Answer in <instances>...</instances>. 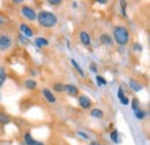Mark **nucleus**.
Returning <instances> with one entry per match:
<instances>
[{"mask_svg":"<svg viewBox=\"0 0 150 145\" xmlns=\"http://www.w3.org/2000/svg\"><path fill=\"white\" fill-rule=\"evenodd\" d=\"M100 42L103 44H105V45H111L113 43L112 37L110 36V35H108V34H102L100 35Z\"/></svg>","mask_w":150,"mask_h":145,"instance_id":"11","label":"nucleus"},{"mask_svg":"<svg viewBox=\"0 0 150 145\" xmlns=\"http://www.w3.org/2000/svg\"><path fill=\"white\" fill-rule=\"evenodd\" d=\"M11 121H12V118L9 115L0 113V124H8V123H11Z\"/></svg>","mask_w":150,"mask_h":145,"instance_id":"14","label":"nucleus"},{"mask_svg":"<svg viewBox=\"0 0 150 145\" xmlns=\"http://www.w3.org/2000/svg\"><path fill=\"white\" fill-rule=\"evenodd\" d=\"M113 36L114 41L119 45H126L129 42V32L124 26H117L113 28Z\"/></svg>","mask_w":150,"mask_h":145,"instance_id":"2","label":"nucleus"},{"mask_svg":"<svg viewBox=\"0 0 150 145\" xmlns=\"http://www.w3.org/2000/svg\"><path fill=\"white\" fill-rule=\"evenodd\" d=\"M80 39H81V42L84 44V45H89L90 44V36H89V34L87 33V32H81V34H80Z\"/></svg>","mask_w":150,"mask_h":145,"instance_id":"10","label":"nucleus"},{"mask_svg":"<svg viewBox=\"0 0 150 145\" xmlns=\"http://www.w3.org/2000/svg\"><path fill=\"white\" fill-rule=\"evenodd\" d=\"M20 38H21V39H22V42H24V43H27V42H28V39H27L25 37L23 38V36H21V37H20Z\"/></svg>","mask_w":150,"mask_h":145,"instance_id":"30","label":"nucleus"},{"mask_svg":"<svg viewBox=\"0 0 150 145\" xmlns=\"http://www.w3.org/2000/svg\"><path fill=\"white\" fill-rule=\"evenodd\" d=\"M77 135H79V136H81V137H83L84 139H88V138H89V136H88V135H86V132H83V131H79V132H77Z\"/></svg>","mask_w":150,"mask_h":145,"instance_id":"27","label":"nucleus"},{"mask_svg":"<svg viewBox=\"0 0 150 145\" xmlns=\"http://www.w3.org/2000/svg\"><path fill=\"white\" fill-rule=\"evenodd\" d=\"M21 13H22V15L24 18H27L28 20H30V21H34L35 19H37V14H36L35 9L31 8L30 6H23L21 8Z\"/></svg>","mask_w":150,"mask_h":145,"instance_id":"3","label":"nucleus"},{"mask_svg":"<svg viewBox=\"0 0 150 145\" xmlns=\"http://www.w3.org/2000/svg\"><path fill=\"white\" fill-rule=\"evenodd\" d=\"M124 96H125V94H124L122 88H119V90H118V98H119V100H120V99H122Z\"/></svg>","mask_w":150,"mask_h":145,"instance_id":"26","label":"nucleus"},{"mask_svg":"<svg viewBox=\"0 0 150 145\" xmlns=\"http://www.w3.org/2000/svg\"><path fill=\"white\" fill-rule=\"evenodd\" d=\"M90 70H91L93 72H97V66H96L95 63H91V64H90Z\"/></svg>","mask_w":150,"mask_h":145,"instance_id":"28","label":"nucleus"},{"mask_svg":"<svg viewBox=\"0 0 150 145\" xmlns=\"http://www.w3.org/2000/svg\"><path fill=\"white\" fill-rule=\"evenodd\" d=\"M22 1H19V0H16V1H14V4H21Z\"/></svg>","mask_w":150,"mask_h":145,"instance_id":"31","label":"nucleus"},{"mask_svg":"<svg viewBox=\"0 0 150 145\" xmlns=\"http://www.w3.org/2000/svg\"><path fill=\"white\" fill-rule=\"evenodd\" d=\"M12 45V38L11 36L6 35V34H2L0 35V51H6L11 48Z\"/></svg>","mask_w":150,"mask_h":145,"instance_id":"4","label":"nucleus"},{"mask_svg":"<svg viewBox=\"0 0 150 145\" xmlns=\"http://www.w3.org/2000/svg\"><path fill=\"white\" fill-rule=\"evenodd\" d=\"M71 63H72V65L74 66V69H75V70H76L77 72L80 73V75H81V77H84V72H83V70H82V67H81V66H80V65H79V64L76 63V60H75V59H73V58H72V59H71Z\"/></svg>","mask_w":150,"mask_h":145,"instance_id":"17","label":"nucleus"},{"mask_svg":"<svg viewBox=\"0 0 150 145\" xmlns=\"http://www.w3.org/2000/svg\"><path fill=\"white\" fill-rule=\"evenodd\" d=\"M129 87L135 92H140L143 88V86H142L139 81H136V80H131V81H129Z\"/></svg>","mask_w":150,"mask_h":145,"instance_id":"12","label":"nucleus"},{"mask_svg":"<svg viewBox=\"0 0 150 145\" xmlns=\"http://www.w3.org/2000/svg\"><path fill=\"white\" fill-rule=\"evenodd\" d=\"M111 139H112L114 143H119V135H118V131L114 130L111 134Z\"/></svg>","mask_w":150,"mask_h":145,"instance_id":"22","label":"nucleus"},{"mask_svg":"<svg viewBox=\"0 0 150 145\" xmlns=\"http://www.w3.org/2000/svg\"><path fill=\"white\" fill-rule=\"evenodd\" d=\"M49 4L50 5H53V6H57V5L62 4V1L61 0H49Z\"/></svg>","mask_w":150,"mask_h":145,"instance_id":"25","label":"nucleus"},{"mask_svg":"<svg viewBox=\"0 0 150 145\" xmlns=\"http://www.w3.org/2000/svg\"><path fill=\"white\" fill-rule=\"evenodd\" d=\"M120 102H121V105H124V106H127V105L129 103V100H128V98L125 95L122 99H120Z\"/></svg>","mask_w":150,"mask_h":145,"instance_id":"24","label":"nucleus"},{"mask_svg":"<svg viewBox=\"0 0 150 145\" xmlns=\"http://www.w3.org/2000/svg\"><path fill=\"white\" fill-rule=\"evenodd\" d=\"M37 20L39 24L45 28H53L58 23L57 17L52 12H49V11H40L37 15Z\"/></svg>","mask_w":150,"mask_h":145,"instance_id":"1","label":"nucleus"},{"mask_svg":"<svg viewBox=\"0 0 150 145\" xmlns=\"http://www.w3.org/2000/svg\"><path fill=\"white\" fill-rule=\"evenodd\" d=\"M96 81H97L98 86H102V85H106V84H108V81H106L102 75H97V77H96Z\"/></svg>","mask_w":150,"mask_h":145,"instance_id":"20","label":"nucleus"},{"mask_svg":"<svg viewBox=\"0 0 150 145\" xmlns=\"http://www.w3.org/2000/svg\"><path fill=\"white\" fill-rule=\"evenodd\" d=\"M43 96H44L49 102H51V103H54V102H56V96H54V94L50 91V90H47V88H44V90H43Z\"/></svg>","mask_w":150,"mask_h":145,"instance_id":"8","label":"nucleus"},{"mask_svg":"<svg viewBox=\"0 0 150 145\" xmlns=\"http://www.w3.org/2000/svg\"><path fill=\"white\" fill-rule=\"evenodd\" d=\"M98 4H102V5H104V4H108V1H105V0H99V1H98Z\"/></svg>","mask_w":150,"mask_h":145,"instance_id":"29","label":"nucleus"},{"mask_svg":"<svg viewBox=\"0 0 150 145\" xmlns=\"http://www.w3.org/2000/svg\"><path fill=\"white\" fill-rule=\"evenodd\" d=\"M90 145H99V144H98V143H96V142H93V143H91Z\"/></svg>","mask_w":150,"mask_h":145,"instance_id":"32","label":"nucleus"},{"mask_svg":"<svg viewBox=\"0 0 150 145\" xmlns=\"http://www.w3.org/2000/svg\"><path fill=\"white\" fill-rule=\"evenodd\" d=\"M79 105H80L81 108L88 109L90 106H91V101H90V99H89L88 96H86V95H81V96L79 98Z\"/></svg>","mask_w":150,"mask_h":145,"instance_id":"5","label":"nucleus"},{"mask_svg":"<svg viewBox=\"0 0 150 145\" xmlns=\"http://www.w3.org/2000/svg\"><path fill=\"white\" fill-rule=\"evenodd\" d=\"M35 43H36L37 47L43 48V47H46V45L49 44V41H47L45 37H37V38L35 39Z\"/></svg>","mask_w":150,"mask_h":145,"instance_id":"13","label":"nucleus"},{"mask_svg":"<svg viewBox=\"0 0 150 145\" xmlns=\"http://www.w3.org/2000/svg\"><path fill=\"white\" fill-rule=\"evenodd\" d=\"M6 78H7V74L4 67L0 66V86H2V84L6 81Z\"/></svg>","mask_w":150,"mask_h":145,"instance_id":"18","label":"nucleus"},{"mask_svg":"<svg viewBox=\"0 0 150 145\" xmlns=\"http://www.w3.org/2000/svg\"><path fill=\"white\" fill-rule=\"evenodd\" d=\"M132 108H133L134 111L137 110V109H140V107H139V101L136 99H133V101H132Z\"/></svg>","mask_w":150,"mask_h":145,"instance_id":"23","label":"nucleus"},{"mask_svg":"<svg viewBox=\"0 0 150 145\" xmlns=\"http://www.w3.org/2000/svg\"><path fill=\"white\" fill-rule=\"evenodd\" d=\"M64 86H65V85H62V84H60V83H56V84L53 85V90L56 92H62V91H65V90H64Z\"/></svg>","mask_w":150,"mask_h":145,"instance_id":"21","label":"nucleus"},{"mask_svg":"<svg viewBox=\"0 0 150 145\" xmlns=\"http://www.w3.org/2000/svg\"><path fill=\"white\" fill-rule=\"evenodd\" d=\"M24 84L28 90H36V87H37V83L34 79H28V80H25Z\"/></svg>","mask_w":150,"mask_h":145,"instance_id":"15","label":"nucleus"},{"mask_svg":"<svg viewBox=\"0 0 150 145\" xmlns=\"http://www.w3.org/2000/svg\"><path fill=\"white\" fill-rule=\"evenodd\" d=\"M64 90L67 92L71 96H77L79 95V90H77V87L74 86V85H71V84L65 85L64 86Z\"/></svg>","mask_w":150,"mask_h":145,"instance_id":"7","label":"nucleus"},{"mask_svg":"<svg viewBox=\"0 0 150 145\" xmlns=\"http://www.w3.org/2000/svg\"><path fill=\"white\" fill-rule=\"evenodd\" d=\"M20 29H21V32H22V34L24 35V36L27 37H31L34 35V33H33V29L28 26V24H25V23H22L21 26H20Z\"/></svg>","mask_w":150,"mask_h":145,"instance_id":"9","label":"nucleus"},{"mask_svg":"<svg viewBox=\"0 0 150 145\" xmlns=\"http://www.w3.org/2000/svg\"><path fill=\"white\" fill-rule=\"evenodd\" d=\"M2 22H4V20H2V19L0 18V24H1V23H2Z\"/></svg>","mask_w":150,"mask_h":145,"instance_id":"33","label":"nucleus"},{"mask_svg":"<svg viewBox=\"0 0 150 145\" xmlns=\"http://www.w3.org/2000/svg\"><path fill=\"white\" fill-rule=\"evenodd\" d=\"M90 115H91L93 117H95V118H102V117L104 116V113H103L100 109L95 108L90 111Z\"/></svg>","mask_w":150,"mask_h":145,"instance_id":"16","label":"nucleus"},{"mask_svg":"<svg viewBox=\"0 0 150 145\" xmlns=\"http://www.w3.org/2000/svg\"><path fill=\"white\" fill-rule=\"evenodd\" d=\"M24 142H25V144L27 145H44V143L38 142V141H36V139H34V138L31 137L30 132H27V134L24 135Z\"/></svg>","mask_w":150,"mask_h":145,"instance_id":"6","label":"nucleus"},{"mask_svg":"<svg viewBox=\"0 0 150 145\" xmlns=\"http://www.w3.org/2000/svg\"><path fill=\"white\" fill-rule=\"evenodd\" d=\"M134 113H135L136 118H139V120H142V118H144V116H146V111H143V110H141V109H137V110H135Z\"/></svg>","mask_w":150,"mask_h":145,"instance_id":"19","label":"nucleus"}]
</instances>
